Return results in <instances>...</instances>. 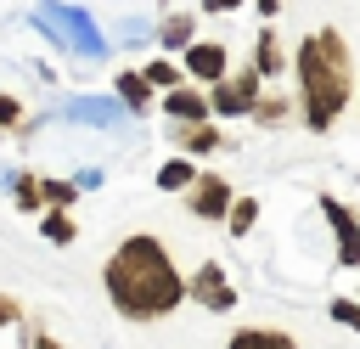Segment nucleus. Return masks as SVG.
<instances>
[{
    "instance_id": "22",
    "label": "nucleus",
    "mask_w": 360,
    "mask_h": 349,
    "mask_svg": "<svg viewBox=\"0 0 360 349\" xmlns=\"http://www.w3.org/2000/svg\"><path fill=\"white\" fill-rule=\"evenodd\" d=\"M17 315H22V310H17L11 298H0V326H6V321H17Z\"/></svg>"
},
{
    "instance_id": "8",
    "label": "nucleus",
    "mask_w": 360,
    "mask_h": 349,
    "mask_svg": "<svg viewBox=\"0 0 360 349\" xmlns=\"http://www.w3.org/2000/svg\"><path fill=\"white\" fill-rule=\"evenodd\" d=\"M231 349H298L287 332H264V326H248V332H236L231 338Z\"/></svg>"
},
{
    "instance_id": "16",
    "label": "nucleus",
    "mask_w": 360,
    "mask_h": 349,
    "mask_svg": "<svg viewBox=\"0 0 360 349\" xmlns=\"http://www.w3.org/2000/svg\"><path fill=\"white\" fill-rule=\"evenodd\" d=\"M45 236H51V242H73V220H68L62 208H51V214H45Z\"/></svg>"
},
{
    "instance_id": "13",
    "label": "nucleus",
    "mask_w": 360,
    "mask_h": 349,
    "mask_svg": "<svg viewBox=\"0 0 360 349\" xmlns=\"http://www.w3.org/2000/svg\"><path fill=\"white\" fill-rule=\"evenodd\" d=\"M253 220H259V203H253V197L231 203V231H236V236H248V231H253Z\"/></svg>"
},
{
    "instance_id": "19",
    "label": "nucleus",
    "mask_w": 360,
    "mask_h": 349,
    "mask_svg": "<svg viewBox=\"0 0 360 349\" xmlns=\"http://www.w3.org/2000/svg\"><path fill=\"white\" fill-rule=\"evenodd\" d=\"M39 191H45V197H51L56 208H62V203H73V186H68V180H45Z\"/></svg>"
},
{
    "instance_id": "2",
    "label": "nucleus",
    "mask_w": 360,
    "mask_h": 349,
    "mask_svg": "<svg viewBox=\"0 0 360 349\" xmlns=\"http://www.w3.org/2000/svg\"><path fill=\"white\" fill-rule=\"evenodd\" d=\"M298 84H304V118L315 129H326L349 101V45L332 28H321L298 45Z\"/></svg>"
},
{
    "instance_id": "6",
    "label": "nucleus",
    "mask_w": 360,
    "mask_h": 349,
    "mask_svg": "<svg viewBox=\"0 0 360 349\" xmlns=\"http://www.w3.org/2000/svg\"><path fill=\"white\" fill-rule=\"evenodd\" d=\"M191 293H197L208 310H231V304H236V293L225 287V270H219V265H202L197 281H191Z\"/></svg>"
},
{
    "instance_id": "17",
    "label": "nucleus",
    "mask_w": 360,
    "mask_h": 349,
    "mask_svg": "<svg viewBox=\"0 0 360 349\" xmlns=\"http://www.w3.org/2000/svg\"><path fill=\"white\" fill-rule=\"evenodd\" d=\"M332 321H343L349 332H360V304H349V298H338V304H332Z\"/></svg>"
},
{
    "instance_id": "5",
    "label": "nucleus",
    "mask_w": 360,
    "mask_h": 349,
    "mask_svg": "<svg viewBox=\"0 0 360 349\" xmlns=\"http://www.w3.org/2000/svg\"><path fill=\"white\" fill-rule=\"evenodd\" d=\"M186 73H197V79H214V84H225V45H214V39L191 45V51H186Z\"/></svg>"
},
{
    "instance_id": "20",
    "label": "nucleus",
    "mask_w": 360,
    "mask_h": 349,
    "mask_svg": "<svg viewBox=\"0 0 360 349\" xmlns=\"http://www.w3.org/2000/svg\"><path fill=\"white\" fill-rule=\"evenodd\" d=\"M39 197H45V191H39V186H34V180H28V174H22V180H17V203H22V208H34V203H39Z\"/></svg>"
},
{
    "instance_id": "14",
    "label": "nucleus",
    "mask_w": 360,
    "mask_h": 349,
    "mask_svg": "<svg viewBox=\"0 0 360 349\" xmlns=\"http://www.w3.org/2000/svg\"><path fill=\"white\" fill-rule=\"evenodd\" d=\"M163 39H169V45H186V51H191V17H186V11H180V17H169V23H163Z\"/></svg>"
},
{
    "instance_id": "3",
    "label": "nucleus",
    "mask_w": 360,
    "mask_h": 349,
    "mask_svg": "<svg viewBox=\"0 0 360 349\" xmlns=\"http://www.w3.org/2000/svg\"><path fill=\"white\" fill-rule=\"evenodd\" d=\"M321 214L332 220V236H338V259H343V265H360V220H354V208H343L338 197H321Z\"/></svg>"
},
{
    "instance_id": "15",
    "label": "nucleus",
    "mask_w": 360,
    "mask_h": 349,
    "mask_svg": "<svg viewBox=\"0 0 360 349\" xmlns=\"http://www.w3.org/2000/svg\"><path fill=\"white\" fill-rule=\"evenodd\" d=\"M281 68V45H276V34H259V73H276Z\"/></svg>"
},
{
    "instance_id": "4",
    "label": "nucleus",
    "mask_w": 360,
    "mask_h": 349,
    "mask_svg": "<svg viewBox=\"0 0 360 349\" xmlns=\"http://www.w3.org/2000/svg\"><path fill=\"white\" fill-rule=\"evenodd\" d=\"M253 96H259V73H253V68L236 73V79H225V84H214V107H219V113H248Z\"/></svg>"
},
{
    "instance_id": "18",
    "label": "nucleus",
    "mask_w": 360,
    "mask_h": 349,
    "mask_svg": "<svg viewBox=\"0 0 360 349\" xmlns=\"http://www.w3.org/2000/svg\"><path fill=\"white\" fill-rule=\"evenodd\" d=\"M146 84H180V68H169V62H152V68H146Z\"/></svg>"
},
{
    "instance_id": "21",
    "label": "nucleus",
    "mask_w": 360,
    "mask_h": 349,
    "mask_svg": "<svg viewBox=\"0 0 360 349\" xmlns=\"http://www.w3.org/2000/svg\"><path fill=\"white\" fill-rule=\"evenodd\" d=\"M22 118V101H11V96H0V124H17Z\"/></svg>"
},
{
    "instance_id": "7",
    "label": "nucleus",
    "mask_w": 360,
    "mask_h": 349,
    "mask_svg": "<svg viewBox=\"0 0 360 349\" xmlns=\"http://www.w3.org/2000/svg\"><path fill=\"white\" fill-rule=\"evenodd\" d=\"M191 208H197V214H231V191H225V180L202 174L197 191H191Z\"/></svg>"
},
{
    "instance_id": "10",
    "label": "nucleus",
    "mask_w": 360,
    "mask_h": 349,
    "mask_svg": "<svg viewBox=\"0 0 360 349\" xmlns=\"http://www.w3.org/2000/svg\"><path fill=\"white\" fill-rule=\"evenodd\" d=\"M174 141H180L186 152H214V146H219V129H214V124H186Z\"/></svg>"
},
{
    "instance_id": "9",
    "label": "nucleus",
    "mask_w": 360,
    "mask_h": 349,
    "mask_svg": "<svg viewBox=\"0 0 360 349\" xmlns=\"http://www.w3.org/2000/svg\"><path fill=\"white\" fill-rule=\"evenodd\" d=\"M202 90H174L169 96V118H186V124H202Z\"/></svg>"
},
{
    "instance_id": "11",
    "label": "nucleus",
    "mask_w": 360,
    "mask_h": 349,
    "mask_svg": "<svg viewBox=\"0 0 360 349\" xmlns=\"http://www.w3.org/2000/svg\"><path fill=\"white\" fill-rule=\"evenodd\" d=\"M191 180H197V174H191V163H186V158H174V163H163V169H158V186H163V191H186Z\"/></svg>"
},
{
    "instance_id": "1",
    "label": "nucleus",
    "mask_w": 360,
    "mask_h": 349,
    "mask_svg": "<svg viewBox=\"0 0 360 349\" xmlns=\"http://www.w3.org/2000/svg\"><path fill=\"white\" fill-rule=\"evenodd\" d=\"M107 293H112V304H118L124 315L152 321V315H169V310L180 304L186 281H180V270H174V259H169L163 242L129 236V242L107 259Z\"/></svg>"
},
{
    "instance_id": "12",
    "label": "nucleus",
    "mask_w": 360,
    "mask_h": 349,
    "mask_svg": "<svg viewBox=\"0 0 360 349\" xmlns=\"http://www.w3.org/2000/svg\"><path fill=\"white\" fill-rule=\"evenodd\" d=\"M118 96L129 107H146V73H118Z\"/></svg>"
}]
</instances>
